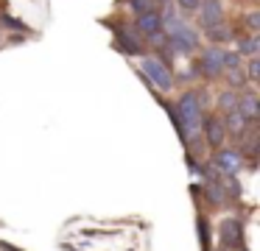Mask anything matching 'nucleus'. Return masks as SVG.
Segmentation results:
<instances>
[{"label": "nucleus", "mask_w": 260, "mask_h": 251, "mask_svg": "<svg viewBox=\"0 0 260 251\" xmlns=\"http://www.w3.org/2000/svg\"><path fill=\"white\" fill-rule=\"evenodd\" d=\"M174 109H176V115H179V123H182V128H185L187 139H190V134L202 131V100H199L196 92H185Z\"/></svg>", "instance_id": "obj_1"}, {"label": "nucleus", "mask_w": 260, "mask_h": 251, "mask_svg": "<svg viewBox=\"0 0 260 251\" xmlns=\"http://www.w3.org/2000/svg\"><path fill=\"white\" fill-rule=\"evenodd\" d=\"M140 70H143V76L148 78L151 87H157L159 92H171V87H174V76H171V70H168L165 61H159L157 56H143Z\"/></svg>", "instance_id": "obj_2"}, {"label": "nucleus", "mask_w": 260, "mask_h": 251, "mask_svg": "<svg viewBox=\"0 0 260 251\" xmlns=\"http://www.w3.org/2000/svg\"><path fill=\"white\" fill-rule=\"evenodd\" d=\"M196 11H199V25L202 28H213V25H218V22H224L221 0H199Z\"/></svg>", "instance_id": "obj_3"}, {"label": "nucleus", "mask_w": 260, "mask_h": 251, "mask_svg": "<svg viewBox=\"0 0 260 251\" xmlns=\"http://www.w3.org/2000/svg\"><path fill=\"white\" fill-rule=\"evenodd\" d=\"M137 31H140L143 37H148V39L159 37V33H162V17H159L154 9L140 11V14H137Z\"/></svg>", "instance_id": "obj_4"}, {"label": "nucleus", "mask_w": 260, "mask_h": 251, "mask_svg": "<svg viewBox=\"0 0 260 251\" xmlns=\"http://www.w3.org/2000/svg\"><path fill=\"white\" fill-rule=\"evenodd\" d=\"M202 70L207 73V76H221L224 73V50L221 48H207L202 53Z\"/></svg>", "instance_id": "obj_5"}, {"label": "nucleus", "mask_w": 260, "mask_h": 251, "mask_svg": "<svg viewBox=\"0 0 260 251\" xmlns=\"http://www.w3.org/2000/svg\"><path fill=\"white\" fill-rule=\"evenodd\" d=\"M115 39H118V48L123 50L126 56H140L143 53V39H137L135 31H129V28H118V31H115Z\"/></svg>", "instance_id": "obj_6"}, {"label": "nucleus", "mask_w": 260, "mask_h": 251, "mask_svg": "<svg viewBox=\"0 0 260 251\" xmlns=\"http://www.w3.org/2000/svg\"><path fill=\"white\" fill-rule=\"evenodd\" d=\"M204 126V137H207V145L210 148H218L221 142H224V120H218V117H207V120H202Z\"/></svg>", "instance_id": "obj_7"}, {"label": "nucleus", "mask_w": 260, "mask_h": 251, "mask_svg": "<svg viewBox=\"0 0 260 251\" xmlns=\"http://www.w3.org/2000/svg\"><path fill=\"white\" fill-rule=\"evenodd\" d=\"M215 167L224 170V173H235L238 167H241V154H238V151H230V148L218 151V154H215Z\"/></svg>", "instance_id": "obj_8"}, {"label": "nucleus", "mask_w": 260, "mask_h": 251, "mask_svg": "<svg viewBox=\"0 0 260 251\" xmlns=\"http://www.w3.org/2000/svg\"><path fill=\"white\" fill-rule=\"evenodd\" d=\"M218 232H221V240H224L226 245H238V243H241V223H238L235 218H224L221 226H218Z\"/></svg>", "instance_id": "obj_9"}, {"label": "nucleus", "mask_w": 260, "mask_h": 251, "mask_svg": "<svg viewBox=\"0 0 260 251\" xmlns=\"http://www.w3.org/2000/svg\"><path fill=\"white\" fill-rule=\"evenodd\" d=\"M238 112H241L246 120H254V117H257V100H254V95L238 98Z\"/></svg>", "instance_id": "obj_10"}, {"label": "nucleus", "mask_w": 260, "mask_h": 251, "mask_svg": "<svg viewBox=\"0 0 260 251\" xmlns=\"http://www.w3.org/2000/svg\"><path fill=\"white\" fill-rule=\"evenodd\" d=\"M246 123H249V120H246V117L241 115V112H238V106H235V109H230V117H226V126H230V131L241 134Z\"/></svg>", "instance_id": "obj_11"}, {"label": "nucleus", "mask_w": 260, "mask_h": 251, "mask_svg": "<svg viewBox=\"0 0 260 251\" xmlns=\"http://www.w3.org/2000/svg\"><path fill=\"white\" fill-rule=\"evenodd\" d=\"M207 31V37L213 39V42H226L230 39V28L224 25V22H218V25H213V28H204Z\"/></svg>", "instance_id": "obj_12"}, {"label": "nucleus", "mask_w": 260, "mask_h": 251, "mask_svg": "<svg viewBox=\"0 0 260 251\" xmlns=\"http://www.w3.org/2000/svg\"><path fill=\"white\" fill-rule=\"evenodd\" d=\"M257 48H260V39L257 37H246V39L238 42V53H246V56H254V53H257Z\"/></svg>", "instance_id": "obj_13"}, {"label": "nucleus", "mask_w": 260, "mask_h": 251, "mask_svg": "<svg viewBox=\"0 0 260 251\" xmlns=\"http://www.w3.org/2000/svg\"><path fill=\"white\" fill-rule=\"evenodd\" d=\"M238 67H241V53H235V50L226 53L224 50V70H238Z\"/></svg>", "instance_id": "obj_14"}, {"label": "nucleus", "mask_w": 260, "mask_h": 251, "mask_svg": "<svg viewBox=\"0 0 260 251\" xmlns=\"http://www.w3.org/2000/svg\"><path fill=\"white\" fill-rule=\"evenodd\" d=\"M199 234H202V248L210 251V229H207V221L199 218Z\"/></svg>", "instance_id": "obj_15"}, {"label": "nucleus", "mask_w": 260, "mask_h": 251, "mask_svg": "<svg viewBox=\"0 0 260 251\" xmlns=\"http://www.w3.org/2000/svg\"><path fill=\"white\" fill-rule=\"evenodd\" d=\"M207 193H210V201H213V204H221V201H224V187H221V184H210Z\"/></svg>", "instance_id": "obj_16"}, {"label": "nucleus", "mask_w": 260, "mask_h": 251, "mask_svg": "<svg viewBox=\"0 0 260 251\" xmlns=\"http://www.w3.org/2000/svg\"><path fill=\"white\" fill-rule=\"evenodd\" d=\"M257 76H260V59L249 56V81H257Z\"/></svg>", "instance_id": "obj_17"}, {"label": "nucleus", "mask_w": 260, "mask_h": 251, "mask_svg": "<svg viewBox=\"0 0 260 251\" xmlns=\"http://www.w3.org/2000/svg\"><path fill=\"white\" fill-rule=\"evenodd\" d=\"M218 103L224 106L226 112H230V109H235V106H238V98H235V95H232V92H224V95H221V98H218Z\"/></svg>", "instance_id": "obj_18"}, {"label": "nucleus", "mask_w": 260, "mask_h": 251, "mask_svg": "<svg viewBox=\"0 0 260 251\" xmlns=\"http://www.w3.org/2000/svg\"><path fill=\"white\" fill-rule=\"evenodd\" d=\"M3 22H6L9 28H17V31H28V25H25V22L14 20V17H9V14H3Z\"/></svg>", "instance_id": "obj_19"}, {"label": "nucleus", "mask_w": 260, "mask_h": 251, "mask_svg": "<svg viewBox=\"0 0 260 251\" xmlns=\"http://www.w3.org/2000/svg\"><path fill=\"white\" fill-rule=\"evenodd\" d=\"M176 3L182 6L185 11H196V6H199V0H176Z\"/></svg>", "instance_id": "obj_20"}, {"label": "nucleus", "mask_w": 260, "mask_h": 251, "mask_svg": "<svg viewBox=\"0 0 260 251\" xmlns=\"http://www.w3.org/2000/svg\"><path fill=\"white\" fill-rule=\"evenodd\" d=\"M246 17H249V20H246L249 28H257L260 25V14H257V11H252V14H246Z\"/></svg>", "instance_id": "obj_21"}, {"label": "nucleus", "mask_w": 260, "mask_h": 251, "mask_svg": "<svg viewBox=\"0 0 260 251\" xmlns=\"http://www.w3.org/2000/svg\"><path fill=\"white\" fill-rule=\"evenodd\" d=\"M243 251H246V248H243Z\"/></svg>", "instance_id": "obj_22"}]
</instances>
